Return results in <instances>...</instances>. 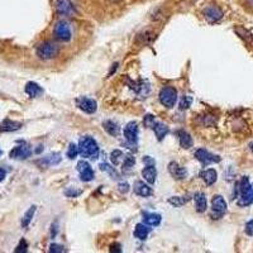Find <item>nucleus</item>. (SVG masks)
<instances>
[{
	"instance_id": "31",
	"label": "nucleus",
	"mask_w": 253,
	"mask_h": 253,
	"mask_svg": "<svg viewBox=\"0 0 253 253\" xmlns=\"http://www.w3.org/2000/svg\"><path fill=\"white\" fill-rule=\"evenodd\" d=\"M134 163H135V158L132 156V155H128L126 157H124L123 171H129L130 168L134 166Z\"/></svg>"
},
{
	"instance_id": "30",
	"label": "nucleus",
	"mask_w": 253,
	"mask_h": 253,
	"mask_svg": "<svg viewBox=\"0 0 253 253\" xmlns=\"http://www.w3.org/2000/svg\"><path fill=\"white\" fill-rule=\"evenodd\" d=\"M156 38V34H153V33L148 32V31H146V32L141 33V34L137 35V39L135 41L138 42V43H151V42L153 41V39Z\"/></svg>"
},
{
	"instance_id": "15",
	"label": "nucleus",
	"mask_w": 253,
	"mask_h": 253,
	"mask_svg": "<svg viewBox=\"0 0 253 253\" xmlns=\"http://www.w3.org/2000/svg\"><path fill=\"white\" fill-rule=\"evenodd\" d=\"M133 189H134L135 194L139 195V196L142 197H148L153 194L152 188L148 186L147 184H144L143 181H135Z\"/></svg>"
},
{
	"instance_id": "14",
	"label": "nucleus",
	"mask_w": 253,
	"mask_h": 253,
	"mask_svg": "<svg viewBox=\"0 0 253 253\" xmlns=\"http://www.w3.org/2000/svg\"><path fill=\"white\" fill-rule=\"evenodd\" d=\"M168 172L176 180H185L188 177V170L185 167H181L177 162H170Z\"/></svg>"
},
{
	"instance_id": "7",
	"label": "nucleus",
	"mask_w": 253,
	"mask_h": 253,
	"mask_svg": "<svg viewBox=\"0 0 253 253\" xmlns=\"http://www.w3.org/2000/svg\"><path fill=\"white\" fill-rule=\"evenodd\" d=\"M203 14L209 23H217V22L221 21L224 15L223 10L215 4H209L208 6H205L203 10Z\"/></svg>"
},
{
	"instance_id": "44",
	"label": "nucleus",
	"mask_w": 253,
	"mask_h": 253,
	"mask_svg": "<svg viewBox=\"0 0 253 253\" xmlns=\"http://www.w3.org/2000/svg\"><path fill=\"white\" fill-rule=\"evenodd\" d=\"M143 162H144V163H147V165H155V163H156V162H155V159L151 158L150 156L143 157Z\"/></svg>"
},
{
	"instance_id": "20",
	"label": "nucleus",
	"mask_w": 253,
	"mask_h": 253,
	"mask_svg": "<svg viewBox=\"0 0 253 253\" xmlns=\"http://www.w3.org/2000/svg\"><path fill=\"white\" fill-rule=\"evenodd\" d=\"M162 221V217L157 213H144L143 214V223H146L150 227H157L159 225Z\"/></svg>"
},
{
	"instance_id": "45",
	"label": "nucleus",
	"mask_w": 253,
	"mask_h": 253,
	"mask_svg": "<svg viewBox=\"0 0 253 253\" xmlns=\"http://www.w3.org/2000/svg\"><path fill=\"white\" fill-rule=\"evenodd\" d=\"M57 230H59V227H57V223L52 224V232H51V237H52V238H55V237H56Z\"/></svg>"
},
{
	"instance_id": "27",
	"label": "nucleus",
	"mask_w": 253,
	"mask_h": 253,
	"mask_svg": "<svg viewBox=\"0 0 253 253\" xmlns=\"http://www.w3.org/2000/svg\"><path fill=\"white\" fill-rule=\"evenodd\" d=\"M62 157L60 153H51L48 156H46L44 158H42L39 161V163L44 166H55V165H59L60 162H61Z\"/></svg>"
},
{
	"instance_id": "42",
	"label": "nucleus",
	"mask_w": 253,
	"mask_h": 253,
	"mask_svg": "<svg viewBox=\"0 0 253 253\" xmlns=\"http://www.w3.org/2000/svg\"><path fill=\"white\" fill-rule=\"evenodd\" d=\"M246 233H247L248 236H252L253 234V221H248V223L246 224Z\"/></svg>"
},
{
	"instance_id": "24",
	"label": "nucleus",
	"mask_w": 253,
	"mask_h": 253,
	"mask_svg": "<svg viewBox=\"0 0 253 253\" xmlns=\"http://www.w3.org/2000/svg\"><path fill=\"white\" fill-rule=\"evenodd\" d=\"M153 130H155V134H156L157 139H158V141H162V139L165 138L166 135L168 134L170 128H168L166 124L161 123V122H156L155 126H153Z\"/></svg>"
},
{
	"instance_id": "29",
	"label": "nucleus",
	"mask_w": 253,
	"mask_h": 253,
	"mask_svg": "<svg viewBox=\"0 0 253 253\" xmlns=\"http://www.w3.org/2000/svg\"><path fill=\"white\" fill-rule=\"evenodd\" d=\"M35 210H37V206L35 205H32L30 209L27 210L26 214H24L23 218H22V227L27 228L28 225H30V223L32 221V219H33V215H34Z\"/></svg>"
},
{
	"instance_id": "50",
	"label": "nucleus",
	"mask_w": 253,
	"mask_h": 253,
	"mask_svg": "<svg viewBox=\"0 0 253 253\" xmlns=\"http://www.w3.org/2000/svg\"><path fill=\"white\" fill-rule=\"evenodd\" d=\"M194 1H196V0H194Z\"/></svg>"
},
{
	"instance_id": "2",
	"label": "nucleus",
	"mask_w": 253,
	"mask_h": 253,
	"mask_svg": "<svg viewBox=\"0 0 253 253\" xmlns=\"http://www.w3.org/2000/svg\"><path fill=\"white\" fill-rule=\"evenodd\" d=\"M237 188L239 191L238 206H250L253 204V184L250 183L247 176L242 177Z\"/></svg>"
},
{
	"instance_id": "12",
	"label": "nucleus",
	"mask_w": 253,
	"mask_h": 253,
	"mask_svg": "<svg viewBox=\"0 0 253 253\" xmlns=\"http://www.w3.org/2000/svg\"><path fill=\"white\" fill-rule=\"evenodd\" d=\"M55 8H56V12L60 15H65V17H71L76 12L75 5L71 0H57L56 4H55Z\"/></svg>"
},
{
	"instance_id": "47",
	"label": "nucleus",
	"mask_w": 253,
	"mask_h": 253,
	"mask_svg": "<svg viewBox=\"0 0 253 253\" xmlns=\"http://www.w3.org/2000/svg\"><path fill=\"white\" fill-rule=\"evenodd\" d=\"M245 4L247 6H250L251 9H253V0H245Z\"/></svg>"
},
{
	"instance_id": "13",
	"label": "nucleus",
	"mask_w": 253,
	"mask_h": 253,
	"mask_svg": "<svg viewBox=\"0 0 253 253\" xmlns=\"http://www.w3.org/2000/svg\"><path fill=\"white\" fill-rule=\"evenodd\" d=\"M77 171H79L80 174V179L85 181V183L94 180V171H93L92 166L89 165L86 161H84V159L79 161V163H77Z\"/></svg>"
},
{
	"instance_id": "8",
	"label": "nucleus",
	"mask_w": 253,
	"mask_h": 253,
	"mask_svg": "<svg viewBox=\"0 0 253 253\" xmlns=\"http://www.w3.org/2000/svg\"><path fill=\"white\" fill-rule=\"evenodd\" d=\"M76 106L86 114H94L97 110V104L94 99L86 96H80L76 99Z\"/></svg>"
},
{
	"instance_id": "3",
	"label": "nucleus",
	"mask_w": 253,
	"mask_h": 253,
	"mask_svg": "<svg viewBox=\"0 0 253 253\" xmlns=\"http://www.w3.org/2000/svg\"><path fill=\"white\" fill-rule=\"evenodd\" d=\"M37 56L39 57L41 60H44V61H47V60H52L57 56L60 53V47L59 44H56L55 42H51V41H46L43 43H41L37 47Z\"/></svg>"
},
{
	"instance_id": "38",
	"label": "nucleus",
	"mask_w": 253,
	"mask_h": 253,
	"mask_svg": "<svg viewBox=\"0 0 253 253\" xmlns=\"http://www.w3.org/2000/svg\"><path fill=\"white\" fill-rule=\"evenodd\" d=\"M50 252L51 253H62V252H65V248H63V246L52 243V245L50 246Z\"/></svg>"
},
{
	"instance_id": "16",
	"label": "nucleus",
	"mask_w": 253,
	"mask_h": 253,
	"mask_svg": "<svg viewBox=\"0 0 253 253\" xmlns=\"http://www.w3.org/2000/svg\"><path fill=\"white\" fill-rule=\"evenodd\" d=\"M22 123L15 121H10V119H4L0 123V133H6V132H15V130L21 129Z\"/></svg>"
},
{
	"instance_id": "10",
	"label": "nucleus",
	"mask_w": 253,
	"mask_h": 253,
	"mask_svg": "<svg viewBox=\"0 0 253 253\" xmlns=\"http://www.w3.org/2000/svg\"><path fill=\"white\" fill-rule=\"evenodd\" d=\"M195 157L199 162H201L203 165H210V163H218L221 162V157L215 156L213 153H210L209 151L204 150V148H199V150L195 152Z\"/></svg>"
},
{
	"instance_id": "49",
	"label": "nucleus",
	"mask_w": 253,
	"mask_h": 253,
	"mask_svg": "<svg viewBox=\"0 0 253 253\" xmlns=\"http://www.w3.org/2000/svg\"><path fill=\"white\" fill-rule=\"evenodd\" d=\"M1 155H3V151H1V148H0V157H1Z\"/></svg>"
},
{
	"instance_id": "22",
	"label": "nucleus",
	"mask_w": 253,
	"mask_h": 253,
	"mask_svg": "<svg viewBox=\"0 0 253 253\" xmlns=\"http://www.w3.org/2000/svg\"><path fill=\"white\" fill-rule=\"evenodd\" d=\"M195 205H196V212L197 213H204L208 208V201H206V196L203 192H196L194 195Z\"/></svg>"
},
{
	"instance_id": "32",
	"label": "nucleus",
	"mask_w": 253,
	"mask_h": 253,
	"mask_svg": "<svg viewBox=\"0 0 253 253\" xmlns=\"http://www.w3.org/2000/svg\"><path fill=\"white\" fill-rule=\"evenodd\" d=\"M100 170L105 171V172H109L113 179H118L119 177V174L117 172V170L114 167H112V166L108 165V163H100Z\"/></svg>"
},
{
	"instance_id": "18",
	"label": "nucleus",
	"mask_w": 253,
	"mask_h": 253,
	"mask_svg": "<svg viewBox=\"0 0 253 253\" xmlns=\"http://www.w3.org/2000/svg\"><path fill=\"white\" fill-rule=\"evenodd\" d=\"M24 90H26V94L30 97H38L43 94V89L37 83H33V81H30V83L27 84Z\"/></svg>"
},
{
	"instance_id": "11",
	"label": "nucleus",
	"mask_w": 253,
	"mask_h": 253,
	"mask_svg": "<svg viewBox=\"0 0 253 253\" xmlns=\"http://www.w3.org/2000/svg\"><path fill=\"white\" fill-rule=\"evenodd\" d=\"M32 156V150L28 144H21V146H15L10 153L9 157L13 159H27Z\"/></svg>"
},
{
	"instance_id": "19",
	"label": "nucleus",
	"mask_w": 253,
	"mask_h": 253,
	"mask_svg": "<svg viewBox=\"0 0 253 253\" xmlns=\"http://www.w3.org/2000/svg\"><path fill=\"white\" fill-rule=\"evenodd\" d=\"M142 176L144 177V180H146L148 184L156 183L157 170L156 167H155V165H148L147 167H144L143 170H142Z\"/></svg>"
},
{
	"instance_id": "28",
	"label": "nucleus",
	"mask_w": 253,
	"mask_h": 253,
	"mask_svg": "<svg viewBox=\"0 0 253 253\" xmlns=\"http://www.w3.org/2000/svg\"><path fill=\"white\" fill-rule=\"evenodd\" d=\"M234 31H236L237 34H238L239 37H241V38L246 42V43L253 44V35L251 34V33L248 32L246 28H243V27H236Z\"/></svg>"
},
{
	"instance_id": "4",
	"label": "nucleus",
	"mask_w": 253,
	"mask_h": 253,
	"mask_svg": "<svg viewBox=\"0 0 253 253\" xmlns=\"http://www.w3.org/2000/svg\"><path fill=\"white\" fill-rule=\"evenodd\" d=\"M159 103L162 104L163 106L171 109V108H174L175 104L177 101V92L176 89L172 88V86H165V88L161 89V92H159Z\"/></svg>"
},
{
	"instance_id": "36",
	"label": "nucleus",
	"mask_w": 253,
	"mask_h": 253,
	"mask_svg": "<svg viewBox=\"0 0 253 253\" xmlns=\"http://www.w3.org/2000/svg\"><path fill=\"white\" fill-rule=\"evenodd\" d=\"M155 123H156V121H155V117H153L152 114L144 115V118H143L144 126H147V128H153Z\"/></svg>"
},
{
	"instance_id": "1",
	"label": "nucleus",
	"mask_w": 253,
	"mask_h": 253,
	"mask_svg": "<svg viewBox=\"0 0 253 253\" xmlns=\"http://www.w3.org/2000/svg\"><path fill=\"white\" fill-rule=\"evenodd\" d=\"M79 155L84 158H97L99 156V146L96 141L90 135H85L79 142Z\"/></svg>"
},
{
	"instance_id": "43",
	"label": "nucleus",
	"mask_w": 253,
	"mask_h": 253,
	"mask_svg": "<svg viewBox=\"0 0 253 253\" xmlns=\"http://www.w3.org/2000/svg\"><path fill=\"white\" fill-rule=\"evenodd\" d=\"M110 252H122L121 250V245H118V243H114V245L110 246Z\"/></svg>"
},
{
	"instance_id": "21",
	"label": "nucleus",
	"mask_w": 253,
	"mask_h": 253,
	"mask_svg": "<svg viewBox=\"0 0 253 253\" xmlns=\"http://www.w3.org/2000/svg\"><path fill=\"white\" fill-rule=\"evenodd\" d=\"M130 88L138 95H144V97L150 93V85H148L147 81H143V80H139L137 83H132Z\"/></svg>"
},
{
	"instance_id": "35",
	"label": "nucleus",
	"mask_w": 253,
	"mask_h": 253,
	"mask_svg": "<svg viewBox=\"0 0 253 253\" xmlns=\"http://www.w3.org/2000/svg\"><path fill=\"white\" fill-rule=\"evenodd\" d=\"M122 157H123V152H122V151H119V150L113 151L112 155H110V159H112L113 165L114 166L119 165V162H121Z\"/></svg>"
},
{
	"instance_id": "9",
	"label": "nucleus",
	"mask_w": 253,
	"mask_h": 253,
	"mask_svg": "<svg viewBox=\"0 0 253 253\" xmlns=\"http://www.w3.org/2000/svg\"><path fill=\"white\" fill-rule=\"evenodd\" d=\"M123 134L126 137V142H129L130 144H137L138 142V134H139V129H138V124L137 122H129L124 126Z\"/></svg>"
},
{
	"instance_id": "23",
	"label": "nucleus",
	"mask_w": 253,
	"mask_h": 253,
	"mask_svg": "<svg viewBox=\"0 0 253 253\" xmlns=\"http://www.w3.org/2000/svg\"><path fill=\"white\" fill-rule=\"evenodd\" d=\"M103 128L106 130L108 134H110L112 137H117L121 133V126L117 122L114 121H105L103 123Z\"/></svg>"
},
{
	"instance_id": "34",
	"label": "nucleus",
	"mask_w": 253,
	"mask_h": 253,
	"mask_svg": "<svg viewBox=\"0 0 253 253\" xmlns=\"http://www.w3.org/2000/svg\"><path fill=\"white\" fill-rule=\"evenodd\" d=\"M189 201V197H180V196H174V197H170V199H168V203L170 204H172V205H175V206H181V205H184V204L185 203H188Z\"/></svg>"
},
{
	"instance_id": "39",
	"label": "nucleus",
	"mask_w": 253,
	"mask_h": 253,
	"mask_svg": "<svg viewBox=\"0 0 253 253\" xmlns=\"http://www.w3.org/2000/svg\"><path fill=\"white\" fill-rule=\"evenodd\" d=\"M27 248H28V243H27L24 239H22L21 242H19V245H18V247L15 248V252H27Z\"/></svg>"
},
{
	"instance_id": "33",
	"label": "nucleus",
	"mask_w": 253,
	"mask_h": 253,
	"mask_svg": "<svg viewBox=\"0 0 253 253\" xmlns=\"http://www.w3.org/2000/svg\"><path fill=\"white\" fill-rule=\"evenodd\" d=\"M79 155V146H76L75 143H70L67 150V157L70 159L76 158V156Z\"/></svg>"
},
{
	"instance_id": "46",
	"label": "nucleus",
	"mask_w": 253,
	"mask_h": 253,
	"mask_svg": "<svg viewBox=\"0 0 253 253\" xmlns=\"http://www.w3.org/2000/svg\"><path fill=\"white\" fill-rule=\"evenodd\" d=\"M5 176H6V171L4 170V168H0V183L5 179Z\"/></svg>"
},
{
	"instance_id": "41",
	"label": "nucleus",
	"mask_w": 253,
	"mask_h": 253,
	"mask_svg": "<svg viewBox=\"0 0 253 253\" xmlns=\"http://www.w3.org/2000/svg\"><path fill=\"white\" fill-rule=\"evenodd\" d=\"M119 191L122 192V194H126V192L129 191V185L126 183H121L119 184Z\"/></svg>"
},
{
	"instance_id": "40",
	"label": "nucleus",
	"mask_w": 253,
	"mask_h": 253,
	"mask_svg": "<svg viewBox=\"0 0 253 253\" xmlns=\"http://www.w3.org/2000/svg\"><path fill=\"white\" fill-rule=\"evenodd\" d=\"M81 194V190H72V189H67V190H66L65 191V195L67 197H76V196H79V195Z\"/></svg>"
},
{
	"instance_id": "26",
	"label": "nucleus",
	"mask_w": 253,
	"mask_h": 253,
	"mask_svg": "<svg viewBox=\"0 0 253 253\" xmlns=\"http://www.w3.org/2000/svg\"><path fill=\"white\" fill-rule=\"evenodd\" d=\"M177 135H179L180 146L181 147L185 148V150H189V148L192 147V138L188 132H185V130H179Z\"/></svg>"
},
{
	"instance_id": "17",
	"label": "nucleus",
	"mask_w": 253,
	"mask_h": 253,
	"mask_svg": "<svg viewBox=\"0 0 253 253\" xmlns=\"http://www.w3.org/2000/svg\"><path fill=\"white\" fill-rule=\"evenodd\" d=\"M151 230H152V228H150V225H147L146 223H138L134 228V237L141 239V241H144L151 233Z\"/></svg>"
},
{
	"instance_id": "37",
	"label": "nucleus",
	"mask_w": 253,
	"mask_h": 253,
	"mask_svg": "<svg viewBox=\"0 0 253 253\" xmlns=\"http://www.w3.org/2000/svg\"><path fill=\"white\" fill-rule=\"evenodd\" d=\"M191 101H192V99L190 96H184L183 100H181V103H180V109L181 110L188 109L189 106L191 105Z\"/></svg>"
},
{
	"instance_id": "5",
	"label": "nucleus",
	"mask_w": 253,
	"mask_h": 253,
	"mask_svg": "<svg viewBox=\"0 0 253 253\" xmlns=\"http://www.w3.org/2000/svg\"><path fill=\"white\" fill-rule=\"evenodd\" d=\"M53 35L55 38L59 39L61 42H68L72 38V33H71L70 24L66 21H59L53 28Z\"/></svg>"
},
{
	"instance_id": "48",
	"label": "nucleus",
	"mask_w": 253,
	"mask_h": 253,
	"mask_svg": "<svg viewBox=\"0 0 253 253\" xmlns=\"http://www.w3.org/2000/svg\"><path fill=\"white\" fill-rule=\"evenodd\" d=\"M250 148H251V151H252V153H253V142L250 144Z\"/></svg>"
},
{
	"instance_id": "6",
	"label": "nucleus",
	"mask_w": 253,
	"mask_h": 253,
	"mask_svg": "<svg viewBox=\"0 0 253 253\" xmlns=\"http://www.w3.org/2000/svg\"><path fill=\"white\" fill-rule=\"evenodd\" d=\"M228 205L221 195H214L212 199V218L221 219L227 213Z\"/></svg>"
},
{
	"instance_id": "25",
	"label": "nucleus",
	"mask_w": 253,
	"mask_h": 253,
	"mask_svg": "<svg viewBox=\"0 0 253 253\" xmlns=\"http://www.w3.org/2000/svg\"><path fill=\"white\" fill-rule=\"evenodd\" d=\"M201 177H203L204 183L208 186H212L213 184H215L217 179H218V174L214 168H208V170L203 171L201 172Z\"/></svg>"
}]
</instances>
